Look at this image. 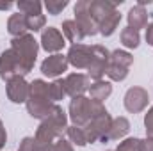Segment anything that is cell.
<instances>
[{
    "mask_svg": "<svg viewBox=\"0 0 153 151\" xmlns=\"http://www.w3.org/2000/svg\"><path fill=\"white\" fill-rule=\"evenodd\" d=\"M13 50L16 53V59H18V73L25 75L32 70L34 62H36V55H38V43L36 39L29 34L25 36H20V38H14L13 41Z\"/></svg>",
    "mask_w": 153,
    "mask_h": 151,
    "instance_id": "obj_2",
    "label": "cell"
},
{
    "mask_svg": "<svg viewBox=\"0 0 153 151\" xmlns=\"http://www.w3.org/2000/svg\"><path fill=\"white\" fill-rule=\"evenodd\" d=\"M18 9H20L25 16L41 14V4L36 2V0H23V2H18Z\"/></svg>",
    "mask_w": 153,
    "mask_h": 151,
    "instance_id": "obj_21",
    "label": "cell"
},
{
    "mask_svg": "<svg viewBox=\"0 0 153 151\" xmlns=\"http://www.w3.org/2000/svg\"><path fill=\"white\" fill-rule=\"evenodd\" d=\"M94 59V48L85 46V44H73L68 52V62L73 64L75 68H87L91 66Z\"/></svg>",
    "mask_w": 153,
    "mask_h": 151,
    "instance_id": "obj_5",
    "label": "cell"
},
{
    "mask_svg": "<svg viewBox=\"0 0 153 151\" xmlns=\"http://www.w3.org/2000/svg\"><path fill=\"white\" fill-rule=\"evenodd\" d=\"M148 105V93L141 87H132L125 94V107L128 112H141Z\"/></svg>",
    "mask_w": 153,
    "mask_h": 151,
    "instance_id": "obj_6",
    "label": "cell"
},
{
    "mask_svg": "<svg viewBox=\"0 0 153 151\" xmlns=\"http://www.w3.org/2000/svg\"><path fill=\"white\" fill-rule=\"evenodd\" d=\"M66 70H68V57H64L61 53L45 59L43 64H41V71H43L45 76H57L61 73H64Z\"/></svg>",
    "mask_w": 153,
    "mask_h": 151,
    "instance_id": "obj_8",
    "label": "cell"
},
{
    "mask_svg": "<svg viewBox=\"0 0 153 151\" xmlns=\"http://www.w3.org/2000/svg\"><path fill=\"white\" fill-rule=\"evenodd\" d=\"M141 151H153V139H148V141H141Z\"/></svg>",
    "mask_w": 153,
    "mask_h": 151,
    "instance_id": "obj_30",
    "label": "cell"
},
{
    "mask_svg": "<svg viewBox=\"0 0 153 151\" xmlns=\"http://www.w3.org/2000/svg\"><path fill=\"white\" fill-rule=\"evenodd\" d=\"M87 84H89V80H87L85 75H82V73H73V75H70L64 80V89H66V93H68L70 96L78 98V96H82V93L87 89Z\"/></svg>",
    "mask_w": 153,
    "mask_h": 151,
    "instance_id": "obj_11",
    "label": "cell"
},
{
    "mask_svg": "<svg viewBox=\"0 0 153 151\" xmlns=\"http://www.w3.org/2000/svg\"><path fill=\"white\" fill-rule=\"evenodd\" d=\"M146 41H148V44L153 46V23L148 25V29H146Z\"/></svg>",
    "mask_w": 153,
    "mask_h": 151,
    "instance_id": "obj_31",
    "label": "cell"
},
{
    "mask_svg": "<svg viewBox=\"0 0 153 151\" xmlns=\"http://www.w3.org/2000/svg\"><path fill=\"white\" fill-rule=\"evenodd\" d=\"M66 94V89H64V82L62 80H55L52 85H48V96H50V101H59L62 100Z\"/></svg>",
    "mask_w": 153,
    "mask_h": 151,
    "instance_id": "obj_22",
    "label": "cell"
},
{
    "mask_svg": "<svg viewBox=\"0 0 153 151\" xmlns=\"http://www.w3.org/2000/svg\"><path fill=\"white\" fill-rule=\"evenodd\" d=\"M116 151H141V141L139 139H126L121 142Z\"/></svg>",
    "mask_w": 153,
    "mask_h": 151,
    "instance_id": "obj_27",
    "label": "cell"
},
{
    "mask_svg": "<svg viewBox=\"0 0 153 151\" xmlns=\"http://www.w3.org/2000/svg\"><path fill=\"white\" fill-rule=\"evenodd\" d=\"M109 62H111V64H116V66H121V68H130V66H132V62H134V57H132L128 52L116 50V52L111 53Z\"/></svg>",
    "mask_w": 153,
    "mask_h": 151,
    "instance_id": "obj_19",
    "label": "cell"
},
{
    "mask_svg": "<svg viewBox=\"0 0 153 151\" xmlns=\"http://www.w3.org/2000/svg\"><path fill=\"white\" fill-rule=\"evenodd\" d=\"M41 46L46 52H57V50H61L64 46V38L57 29L48 27L41 36Z\"/></svg>",
    "mask_w": 153,
    "mask_h": 151,
    "instance_id": "obj_12",
    "label": "cell"
},
{
    "mask_svg": "<svg viewBox=\"0 0 153 151\" xmlns=\"http://www.w3.org/2000/svg\"><path fill=\"white\" fill-rule=\"evenodd\" d=\"M119 21H121V14H119L117 11H114L112 14H109V16L98 25V32H102L103 36H111L116 30V27L119 25Z\"/></svg>",
    "mask_w": 153,
    "mask_h": 151,
    "instance_id": "obj_16",
    "label": "cell"
},
{
    "mask_svg": "<svg viewBox=\"0 0 153 151\" xmlns=\"http://www.w3.org/2000/svg\"><path fill=\"white\" fill-rule=\"evenodd\" d=\"M128 130H130V123H128L125 117H117V119L112 121L107 137H109V139H119V137H123Z\"/></svg>",
    "mask_w": 153,
    "mask_h": 151,
    "instance_id": "obj_18",
    "label": "cell"
},
{
    "mask_svg": "<svg viewBox=\"0 0 153 151\" xmlns=\"http://www.w3.org/2000/svg\"><path fill=\"white\" fill-rule=\"evenodd\" d=\"M55 105L50 103V96H48V84H45L43 80H34L29 87V101H27V109L32 117L38 119H46Z\"/></svg>",
    "mask_w": 153,
    "mask_h": 151,
    "instance_id": "obj_1",
    "label": "cell"
},
{
    "mask_svg": "<svg viewBox=\"0 0 153 151\" xmlns=\"http://www.w3.org/2000/svg\"><path fill=\"white\" fill-rule=\"evenodd\" d=\"M14 75H18V59H16L14 50L9 48L0 57V76L4 80H11L14 78Z\"/></svg>",
    "mask_w": 153,
    "mask_h": 151,
    "instance_id": "obj_10",
    "label": "cell"
},
{
    "mask_svg": "<svg viewBox=\"0 0 153 151\" xmlns=\"http://www.w3.org/2000/svg\"><path fill=\"white\" fill-rule=\"evenodd\" d=\"M7 96H9V100L14 101V103L25 101L27 96H29V85H27V82H25L22 76L11 78L9 84H7Z\"/></svg>",
    "mask_w": 153,
    "mask_h": 151,
    "instance_id": "obj_9",
    "label": "cell"
},
{
    "mask_svg": "<svg viewBox=\"0 0 153 151\" xmlns=\"http://www.w3.org/2000/svg\"><path fill=\"white\" fill-rule=\"evenodd\" d=\"M148 23V14L144 11V7L141 5H135L128 11V27L134 29V30H139V29H144Z\"/></svg>",
    "mask_w": 153,
    "mask_h": 151,
    "instance_id": "obj_13",
    "label": "cell"
},
{
    "mask_svg": "<svg viewBox=\"0 0 153 151\" xmlns=\"http://www.w3.org/2000/svg\"><path fill=\"white\" fill-rule=\"evenodd\" d=\"M27 18V30H39L45 27V16L43 14H36V16H25Z\"/></svg>",
    "mask_w": 153,
    "mask_h": 151,
    "instance_id": "obj_25",
    "label": "cell"
},
{
    "mask_svg": "<svg viewBox=\"0 0 153 151\" xmlns=\"http://www.w3.org/2000/svg\"><path fill=\"white\" fill-rule=\"evenodd\" d=\"M66 5H68V2H66V0H46V2H45V7H46V9H48V13H50V14H53V16H55V14H59Z\"/></svg>",
    "mask_w": 153,
    "mask_h": 151,
    "instance_id": "obj_26",
    "label": "cell"
},
{
    "mask_svg": "<svg viewBox=\"0 0 153 151\" xmlns=\"http://www.w3.org/2000/svg\"><path fill=\"white\" fill-rule=\"evenodd\" d=\"M139 32L137 30H134V29H130V27H126V29H123V32H121V43L126 46V48H137L139 46Z\"/></svg>",
    "mask_w": 153,
    "mask_h": 151,
    "instance_id": "obj_20",
    "label": "cell"
},
{
    "mask_svg": "<svg viewBox=\"0 0 153 151\" xmlns=\"http://www.w3.org/2000/svg\"><path fill=\"white\" fill-rule=\"evenodd\" d=\"M89 2L91 0H80L75 5V14H76V23L80 25L84 36H94L98 32V23L89 13Z\"/></svg>",
    "mask_w": 153,
    "mask_h": 151,
    "instance_id": "obj_4",
    "label": "cell"
},
{
    "mask_svg": "<svg viewBox=\"0 0 153 151\" xmlns=\"http://www.w3.org/2000/svg\"><path fill=\"white\" fill-rule=\"evenodd\" d=\"M94 48V59L89 66V76L94 80H100L103 73L107 71V64H109V52L103 46H93Z\"/></svg>",
    "mask_w": 153,
    "mask_h": 151,
    "instance_id": "obj_7",
    "label": "cell"
},
{
    "mask_svg": "<svg viewBox=\"0 0 153 151\" xmlns=\"http://www.w3.org/2000/svg\"><path fill=\"white\" fill-rule=\"evenodd\" d=\"M7 30L9 34H13L14 38H20V36H25V30H27V18L25 14H13L7 21Z\"/></svg>",
    "mask_w": 153,
    "mask_h": 151,
    "instance_id": "obj_14",
    "label": "cell"
},
{
    "mask_svg": "<svg viewBox=\"0 0 153 151\" xmlns=\"http://www.w3.org/2000/svg\"><path fill=\"white\" fill-rule=\"evenodd\" d=\"M68 135H70V139H71L75 144H78V146H85V144H87L85 130L80 128V126H71V128H68Z\"/></svg>",
    "mask_w": 153,
    "mask_h": 151,
    "instance_id": "obj_23",
    "label": "cell"
},
{
    "mask_svg": "<svg viewBox=\"0 0 153 151\" xmlns=\"http://www.w3.org/2000/svg\"><path fill=\"white\" fill-rule=\"evenodd\" d=\"M62 34L70 39L73 44H80V41L84 38V32H82L80 25L76 23L75 20H66L62 23Z\"/></svg>",
    "mask_w": 153,
    "mask_h": 151,
    "instance_id": "obj_15",
    "label": "cell"
},
{
    "mask_svg": "<svg viewBox=\"0 0 153 151\" xmlns=\"http://www.w3.org/2000/svg\"><path fill=\"white\" fill-rule=\"evenodd\" d=\"M50 151H73V150H71V146H70L66 141H62V139H61L59 142H55V144L50 148Z\"/></svg>",
    "mask_w": 153,
    "mask_h": 151,
    "instance_id": "obj_29",
    "label": "cell"
},
{
    "mask_svg": "<svg viewBox=\"0 0 153 151\" xmlns=\"http://www.w3.org/2000/svg\"><path fill=\"white\" fill-rule=\"evenodd\" d=\"M144 124H146V133H148V137L153 139V107L150 109V112L146 114V117H144Z\"/></svg>",
    "mask_w": 153,
    "mask_h": 151,
    "instance_id": "obj_28",
    "label": "cell"
},
{
    "mask_svg": "<svg viewBox=\"0 0 153 151\" xmlns=\"http://www.w3.org/2000/svg\"><path fill=\"white\" fill-rule=\"evenodd\" d=\"M70 117L75 123V126H87V123L93 119V100H87L84 96L73 98L70 105Z\"/></svg>",
    "mask_w": 153,
    "mask_h": 151,
    "instance_id": "obj_3",
    "label": "cell"
},
{
    "mask_svg": "<svg viewBox=\"0 0 153 151\" xmlns=\"http://www.w3.org/2000/svg\"><path fill=\"white\" fill-rule=\"evenodd\" d=\"M107 75L111 76L112 80H125L126 75H128V68H121V66H116V64H111L109 62V66H107V71H105Z\"/></svg>",
    "mask_w": 153,
    "mask_h": 151,
    "instance_id": "obj_24",
    "label": "cell"
},
{
    "mask_svg": "<svg viewBox=\"0 0 153 151\" xmlns=\"http://www.w3.org/2000/svg\"><path fill=\"white\" fill-rule=\"evenodd\" d=\"M89 93H91V98H93V100L102 101V100H105V98L112 93V85H111L109 82H102V80H98L94 85L89 87Z\"/></svg>",
    "mask_w": 153,
    "mask_h": 151,
    "instance_id": "obj_17",
    "label": "cell"
},
{
    "mask_svg": "<svg viewBox=\"0 0 153 151\" xmlns=\"http://www.w3.org/2000/svg\"><path fill=\"white\" fill-rule=\"evenodd\" d=\"M9 7H11V4H9V2H5V4H0V9H2V11H5V9H9Z\"/></svg>",
    "mask_w": 153,
    "mask_h": 151,
    "instance_id": "obj_32",
    "label": "cell"
}]
</instances>
